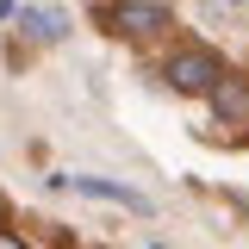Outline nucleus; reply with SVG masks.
<instances>
[{
	"label": "nucleus",
	"instance_id": "obj_1",
	"mask_svg": "<svg viewBox=\"0 0 249 249\" xmlns=\"http://www.w3.org/2000/svg\"><path fill=\"white\" fill-rule=\"evenodd\" d=\"M218 75H224V62H218L212 50H181V56L168 62V81H175L181 93H212Z\"/></svg>",
	"mask_w": 249,
	"mask_h": 249
},
{
	"label": "nucleus",
	"instance_id": "obj_3",
	"mask_svg": "<svg viewBox=\"0 0 249 249\" xmlns=\"http://www.w3.org/2000/svg\"><path fill=\"white\" fill-rule=\"evenodd\" d=\"M19 25H25L31 37H44V44H62V37H69V19H62V13H44V6H19Z\"/></svg>",
	"mask_w": 249,
	"mask_h": 249
},
{
	"label": "nucleus",
	"instance_id": "obj_5",
	"mask_svg": "<svg viewBox=\"0 0 249 249\" xmlns=\"http://www.w3.org/2000/svg\"><path fill=\"white\" fill-rule=\"evenodd\" d=\"M0 249H25V243H19V237H0Z\"/></svg>",
	"mask_w": 249,
	"mask_h": 249
},
{
	"label": "nucleus",
	"instance_id": "obj_4",
	"mask_svg": "<svg viewBox=\"0 0 249 249\" xmlns=\"http://www.w3.org/2000/svg\"><path fill=\"white\" fill-rule=\"evenodd\" d=\"M119 25L124 31H156V25H162V6H156V0H124V6H119Z\"/></svg>",
	"mask_w": 249,
	"mask_h": 249
},
{
	"label": "nucleus",
	"instance_id": "obj_2",
	"mask_svg": "<svg viewBox=\"0 0 249 249\" xmlns=\"http://www.w3.org/2000/svg\"><path fill=\"white\" fill-rule=\"evenodd\" d=\"M75 193H93V199H112V206H131V212H150V199H143L137 187L100 181V175H75Z\"/></svg>",
	"mask_w": 249,
	"mask_h": 249
}]
</instances>
